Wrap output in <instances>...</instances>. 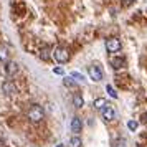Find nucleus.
<instances>
[{
  "mask_svg": "<svg viewBox=\"0 0 147 147\" xmlns=\"http://www.w3.org/2000/svg\"><path fill=\"white\" fill-rule=\"evenodd\" d=\"M111 65H113V68L119 69V68L126 66V60H124V58H113V60H111Z\"/></svg>",
  "mask_w": 147,
  "mask_h": 147,
  "instance_id": "nucleus-11",
  "label": "nucleus"
},
{
  "mask_svg": "<svg viewBox=\"0 0 147 147\" xmlns=\"http://www.w3.org/2000/svg\"><path fill=\"white\" fill-rule=\"evenodd\" d=\"M2 91L7 94V96H12V94L17 93V86L13 84V81L7 80V81H3V83H2Z\"/></svg>",
  "mask_w": 147,
  "mask_h": 147,
  "instance_id": "nucleus-6",
  "label": "nucleus"
},
{
  "mask_svg": "<svg viewBox=\"0 0 147 147\" xmlns=\"http://www.w3.org/2000/svg\"><path fill=\"white\" fill-rule=\"evenodd\" d=\"M53 73H55V74H63V68H55Z\"/></svg>",
  "mask_w": 147,
  "mask_h": 147,
  "instance_id": "nucleus-20",
  "label": "nucleus"
},
{
  "mask_svg": "<svg viewBox=\"0 0 147 147\" xmlns=\"http://www.w3.org/2000/svg\"><path fill=\"white\" fill-rule=\"evenodd\" d=\"M51 58L55 61H58V63H66L69 60V51L65 47H56L53 50V53H51Z\"/></svg>",
  "mask_w": 147,
  "mask_h": 147,
  "instance_id": "nucleus-2",
  "label": "nucleus"
},
{
  "mask_svg": "<svg viewBox=\"0 0 147 147\" xmlns=\"http://www.w3.org/2000/svg\"><path fill=\"white\" fill-rule=\"evenodd\" d=\"M71 132H74V134H80L81 132V127H83V122H81V119L80 117H76L74 116L73 119H71Z\"/></svg>",
  "mask_w": 147,
  "mask_h": 147,
  "instance_id": "nucleus-8",
  "label": "nucleus"
},
{
  "mask_svg": "<svg viewBox=\"0 0 147 147\" xmlns=\"http://www.w3.org/2000/svg\"><path fill=\"white\" fill-rule=\"evenodd\" d=\"M56 147H65V146H63V144H58V146H56Z\"/></svg>",
  "mask_w": 147,
  "mask_h": 147,
  "instance_id": "nucleus-22",
  "label": "nucleus"
},
{
  "mask_svg": "<svg viewBox=\"0 0 147 147\" xmlns=\"http://www.w3.org/2000/svg\"><path fill=\"white\" fill-rule=\"evenodd\" d=\"M63 84L66 88H76V83H74L73 76H65V78H63Z\"/></svg>",
  "mask_w": 147,
  "mask_h": 147,
  "instance_id": "nucleus-13",
  "label": "nucleus"
},
{
  "mask_svg": "<svg viewBox=\"0 0 147 147\" xmlns=\"http://www.w3.org/2000/svg\"><path fill=\"white\" fill-rule=\"evenodd\" d=\"M107 102H106V99H104V98H98V99L94 101V107H96V109H102V107L106 106Z\"/></svg>",
  "mask_w": 147,
  "mask_h": 147,
  "instance_id": "nucleus-15",
  "label": "nucleus"
},
{
  "mask_svg": "<svg viewBox=\"0 0 147 147\" xmlns=\"http://www.w3.org/2000/svg\"><path fill=\"white\" fill-rule=\"evenodd\" d=\"M137 126H139V122H137V121H129V122H127L129 131H136V129H137Z\"/></svg>",
  "mask_w": 147,
  "mask_h": 147,
  "instance_id": "nucleus-18",
  "label": "nucleus"
},
{
  "mask_svg": "<svg viewBox=\"0 0 147 147\" xmlns=\"http://www.w3.org/2000/svg\"><path fill=\"white\" fill-rule=\"evenodd\" d=\"M144 121H146V122H147V114H144Z\"/></svg>",
  "mask_w": 147,
  "mask_h": 147,
  "instance_id": "nucleus-21",
  "label": "nucleus"
},
{
  "mask_svg": "<svg viewBox=\"0 0 147 147\" xmlns=\"http://www.w3.org/2000/svg\"><path fill=\"white\" fill-rule=\"evenodd\" d=\"M0 61H3V63L8 61V48L5 45H0Z\"/></svg>",
  "mask_w": 147,
  "mask_h": 147,
  "instance_id": "nucleus-12",
  "label": "nucleus"
},
{
  "mask_svg": "<svg viewBox=\"0 0 147 147\" xmlns=\"http://www.w3.org/2000/svg\"><path fill=\"white\" fill-rule=\"evenodd\" d=\"M28 119L32 121V122H40V121L45 119V111H43V107L38 106V104H33V106L28 109Z\"/></svg>",
  "mask_w": 147,
  "mask_h": 147,
  "instance_id": "nucleus-1",
  "label": "nucleus"
},
{
  "mask_svg": "<svg viewBox=\"0 0 147 147\" xmlns=\"http://www.w3.org/2000/svg\"><path fill=\"white\" fill-rule=\"evenodd\" d=\"M81 146H83V142H81V139L78 136H73L69 139V147H81Z\"/></svg>",
  "mask_w": 147,
  "mask_h": 147,
  "instance_id": "nucleus-14",
  "label": "nucleus"
},
{
  "mask_svg": "<svg viewBox=\"0 0 147 147\" xmlns=\"http://www.w3.org/2000/svg\"><path fill=\"white\" fill-rule=\"evenodd\" d=\"M51 53H53V50H51L50 47H43V48H41V51H40V58L47 61V60L51 58Z\"/></svg>",
  "mask_w": 147,
  "mask_h": 147,
  "instance_id": "nucleus-9",
  "label": "nucleus"
},
{
  "mask_svg": "<svg viewBox=\"0 0 147 147\" xmlns=\"http://www.w3.org/2000/svg\"><path fill=\"white\" fill-rule=\"evenodd\" d=\"M73 106L74 107H83L84 106V99H83V96H81L80 93L73 94Z\"/></svg>",
  "mask_w": 147,
  "mask_h": 147,
  "instance_id": "nucleus-10",
  "label": "nucleus"
},
{
  "mask_svg": "<svg viewBox=\"0 0 147 147\" xmlns=\"http://www.w3.org/2000/svg\"><path fill=\"white\" fill-rule=\"evenodd\" d=\"M113 147H127V140L124 137H119V139L114 140V146Z\"/></svg>",
  "mask_w": 147,
  "mask_h": 147,
  "instance_id": "nucleus-16",
  "label": "nucleus"
},
{
  "mask_svg": "<svg viewBox=\"0 0 147 147\" xmlns=\"http://www.w3.org/2000/svg\"><path fill=\"white\" fill-rule=\"evenodd\" d=\"M88 74H89V80H93L94 83H98V81L102 80V69L99 66H96V65L88 68Z\"/></svg>",
  "mask_w": 147,
  "mask_h": 147,
  "instance_id": "nucleus-4",
  "label": "nucleus"
},
{
  "mask_svg": "<svg viewBox=\"0 0 147 147\" xmlns=\"http://www.w3.org/2000/svg\"><path fill=\"white\" fill-rule=\"evenodd\" d=\"M71 76H73L76 81H84V76H83L81 73H78V71H73V73H71Z\"/></svg>",
  "mask_w": 147,
  "mask_h": 147,
  "instance_id": "nucleus-19",
  "label": "nucleus"
},
{
  "mask_svg": "<svg viewBox=\"0 0 147 147\" xmlns=\"http://www.w3.org/2000/svg\"><path fill=\"white\" fill-rule=\"evenodd\" d=\"M101 116H102V119L107 121V122H113V121L117 119V113H116V109H114L111 104H106V106L101 109Z\"/></svg>",
  "mask_w": 147,
  "mask_h": 147,
  "instance_id": "nucleus-3",
  "label": "nucleus"
},
{
  "mask_svg": "<svg viewBox=\"0 0 147 147\" xmlns=\"http://www.w3.org/2000/svg\"><path fill=\"white\" fill-rule=\"evenodd\" d=\"M106 50L109 53H117L121 50V40H117V38H109V40H106Z\"/></svg>",
  "mask_w": 147,
  "mask_h": 147,
  "instance_id": "nucleus-5",
  "label": "nucleus"
},
{
  "mask_svg": "<svg viewBox=\"0 0 147 147\" xmlns=\"http://www.w3.org/2000/svg\"><path fill=\"white\" fill-rule=\"evenodd\" d=\"M127 2H131V0H127Z\"/></svg>",
  "mask_w": 147,
  "mask_h": 147,
  "instance_id": "nucleus-23",
  "label": "nucleus"
},
{
  "mask_svg": "<svg viewBox=\"0 0 147 147\" xmlns=\"http://www.w3.org/2000/svg\"><path fill=\"white\" fill-rule=\"evenodd\" d=\"M5 71H7L8 76H13V74L18 73V65L15 61H7L5 63Z\"/></svg>",
  "mask_w": 147,
  "mask_h": 147,
  "instance_id": "nucleus-7",
  "label": "nucleus"
},
{
  "mask_svg": "<svg viewBox=\"0 0 147 147\" xmlns=\"http://www.w3.org/2000/svg\"><path fill=\"white\" fill-rule=\"evenodd\" d=\"M106 91L109 93V96H111L113 99H117V93H116V89H114L111 84H107V86H106Z\"/></svg>",
  "mask_w": 147,
  "mask_h": 147,
  "instance_id": "nucleus-17",
  "label": "nucleus"
}]
</instances>
